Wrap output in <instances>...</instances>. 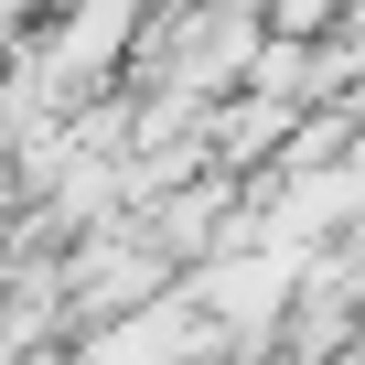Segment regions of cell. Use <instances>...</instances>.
Returning <instances> with one entry per match:
<instances>
[{
  "label": "cell",
  "instance_id": "cell-1",
  "mask_svg": "<svg viewBox=\"0 0 365 365\" xmlns=\"http://www.w3.org/2000/svg\"><path fill=\"white\" fill-rule=\"evenodd\" d=\"M301 118H312V108H290V97H269V86H237V97H215V161H226V172H269Z\"/></svg>",
  "mask_w": 365,
  "mask_h": 365
},
{
  "label": "cell",
  "instance_id": "cell-2",
  "mask_svg": "<svg viewBox=\"0 0 365 365\" xmlns=\"http://www.w3.org/2000/svg\"><path fill=\"white\" fill-rule=\"evenodd\" d=\"M322 258H333V269L365 290V215H344V237H322Z\"/></svg>",
  "mask_w": 365,
  "mask_h": 365
}]
</instances>
